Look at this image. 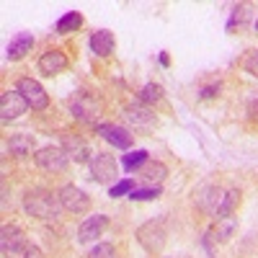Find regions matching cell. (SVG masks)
<instances>
[{
    "label": "cell",
    "instance_id": "24",
    "mask_svg": "<svg viewBox=\"0 0 258 258\" xmlns=\"http://www.w3.org/2000/svg\"><path fill=\"white\" fill-rule=\"evenodd\" d=\"M147 160H150V158H147V150H135V153L124 155L121 165H124L126 170H137V168H142V165H145Z\"/></svg>",
    "mask_w": 258,
    "mask_h": 258
},
{
    "label": "cell",
    "instance_id": "4",
    "mask_svg": "<svg viewBox=\"0 0 258 258\" xmlns=\"http://www.w3.org/2000/svg\"><path fill=\"white\" fill-rule=\"evenodd\" d=\"M57 197H59V207L64 212H70V214H83V212H88V207H91V197L83 188H78L75 183L62 186Z\"/></svg>",
    "mask_w": 258,
    "mask_h": 258
},
{
    "label": "cell",
    "instance_id": "33",
    "mask_svg": "<svg viewBox=\"0 0 258 258\" xmlns=\"http://www.w3.org/2000/svg\"><path fill=\"white\" fill-rule=\"evenodd\" d=\"M255 31H258V21H255Z\"/></svg>",
    "mask_w": 258,
    "mask_h": 258
},
{
    "label": "cell",
    "instance_id": "7",
    "mask_svg": "<svg viewBox=\"0 0 258 258\" xmlns=\"http://www.w3.org/2000/svg\"><path fill=\"white\" fill-rule=\"evenodd\" d=\"M34 160H36V165L41 170H47V173H62V170L68 168V163H70V158L64 155V150L54 147V145H47V147L36 150Z\"/></svg>",
    "mask_w": 258,
    "mask_h": 258
},
{
    "label": "cell",
    "instance_id": "16",
    "mask_svg": "<svg viewBox=\"0 0 258 258\" xmlns=\"http://www.w3.org/2000/svg\"><path fill=\"white\" fill-rule=\"evenodd\" d=\"M124 114H126V119L132 121L135 126H153L155 124V114L150 111L142 101L140 103H129L126 109H124Z\"/></svg>",
    "mask_w": 258,
    "mask_h": 258
},
{
    "label": "cell",
    "instance_id": "30",
    "mask_svg": "<svg viewBox=\"0 0 258 258\" xmlns=\"http://www.w3.org/2000/svg\"><path fill=\"white\" fill-rule=\"evenodd\" d=\"M88 258H116V248L111 243H98V245H93Z\"/></svg>",
    "mask_w": 258,
    "mask_h": 258
},
{
    "label": "cell",
    "instance_id": "6",
    "mask_svg": "<svg viewBox=\"0 0 258 258\" xmlns=\"http://www.w3.org/2000/svg\"><path fill=\"white\" fill-rule=\"evenodd\" d=\"M16 91L26 98V103L31 106L34 111H44L47 106H49V96H47V91L41 88V83L34 80V78H21V80L16 83Z\"/></svg>",
    "mask_w": 258,
    "mask_h": 258
},
{
    "label": "cell",
    "instance_id": "12",
    "mask_svg": "<svg viewBox=\"0 0 258 258\" xmlns=\"http://www.w3.org/2000/svg\"><path fill=\"white\" fill-rule=\"evenodd\" d=\"M106 227H109V217H106V214H93V217L83 220V225L78 227V240L80 243H91V240L101 238Z\"/></svg>",
    "mask_w": 258,
    "mask_h": 258
},
{
    "label": "cell",
    "instance_id": "5",
    "mask_svg": "<svg viewBox=\"0 0 258 258\" xmlns=\"http://www.w3.org/2000/svg\"><path fill=\"white\" fill-rule=\"evenodd\" d=\"M88 168H91V178H93L96 183H114L116 176H119V163H116V158L109 155V153H98V155L88 163Z\"/></svg>",
    "mask_w": 258,
    "mask_h": 258
},
{
    "label": "cell",
    "instance_id": "21",
    "mask_svg": "<svg viewBox=\"0 0 258 258\" xmlns=\"http://www.w3.org/2000/svg\"><path fill=\"white\" fill-rule=\"evenodd\" d=\"M238 204H240V191H238V188H232V191H225V197H222V202H220L217 212H214V217H217V220L232 217V212L238 209Z\"/></svg>",
    "mask_w": 258,
    "mask_h": 258
},
{
    "label": "cell",
    "instance_id": "27",
    "mask_svg": "<svg viewBox=\"0 0 258 258\" xmlns=\"http://www.w3.org/2000/svg\"><path fill=\"white\" fill-rule=\"evenodd\" d=\"M160 98H163V91H160V85H155V83H147L145 88L140 91V101L142 103H155Z\"/></svg>",
    "mask_w": 258,
    "mask_h": 258
},
{
    "label": "cell",
    "instance_id": "1",
    "mask_svg": "<svg viewBox=\"0 0 258 258\" xmlns=\"http://www.w3.org/2000/svg\"><path fill=\"white\" fill-rule=\"evenodd\" d=\"M24 209H26V214H31L36 220H52V217H57V212L62 207H59L57 194H52L47 188H31L24 194Z\"/></svg>",
    "mask_w": 258,
    "mask_h": 258
},
{
    "label": "cell",
    "instance_id": "28",
    "mask_svg": "<svg viewBox=\"0 0 258 258\" xmlns=\"http://www.w3.org/2000/svg\"><path fill=\"white\" fill-rule=\"evenodd\" d=\"M240 68H243L248 75L258 78V49H250V52L240 59Z\"/></svg>",
    "mask_w": 258,
    "mask_h": 258
},
{
    "label": "cell",
    "instance_id": "15",
    "mask_svg": "<svg viewBox=\"0 0 258 258\" xmlns=\"http://www.w3.org/2000/svg\"><path fill=\"white\" fill-rule=\"evenodd\" d=\"M114 47H116V39H114L111 31H106V29L93 31V36H91V49H93L96 57H109V54L114 52Z\"/></svg>",
    "mask_w": 258,
    "mask_h": 258
},
{
    "label": "cell",
    "instance_id": "32",
    "mask_svg": "<svg viewBox=\"0 0 258 258\" xmlns=\"http://www.w3.org/2000/svg\"><path fill=\"white\" fill-rule=\"evenodd\" d=\"M217 93H220V85H209V88L202 91V98H214Z\"/></svg>",
    "mask_w": 258,
    "mask_h": 258
},
{
    "label": "cell",
    "instance_id": "13",
    "mask_svg": "<svg viewBox=\"0 0 258 258\" xmlns=\"http://www.w3.org/2000/svg\"><path fill=\"white\" fill-rule=\"evenodd\" d=\"M62 150H64V155H68L73 163H91V147L85 145L80 137H64L62 140Z\"/></svg>",
    "mask_w": 258,
    "mask_h": 258
},
{
    "label": "cell",
    "instance_id": "22",
    "mask_svg": "<svg viewBox=\"0 0 258 258\" xmlns=\"http://www.w3.org/2000/svg\"><path fill=\"white\" fill-rule=\"evenodd\" d=\"M80 26H83V16H80L78 11H70V13H64V16L57 21L54 31H57V34H73V31H78Z\"/></svg>",
    "mask_w": 258,
    "mask_h": 258
},
{
    "label": "cell",
    "instance_id": "18",
    "mask_svg": "<svg viewBox=\"0 0 258 258\" xmlns=\"http://www.w3.org/2000/svg\"><path fill=\"white\" fill-rule=\"evenodd\" d=\"M21 243H26V232L21 230L18 225H3V230H0V248L3 250H11Z\"/></svg>",
    "mask_w": 258,
    "mask_h": 258
},
{
    "label": "cell",
    "instance_id": "17",
    "mask_svg": "<svg viewBox=\"0 0 258 258\" xmlns=\"http://www.w3.org/2000/svg\"><path fill=\"white\" fill-rule=\"evenodd\" d=\"M222 197H225V194H222V188H217V186H202V188L197 191V202H199V207L207 209V212H217Z\"/></svg>",
    "mask_w": 258,
    "mask_h": 258
},
{
    "label": "cell",
    "instance_id": "29",
    "mask_svg": "<svg viewBox=\"0 0 258 258\" xmlns=\"http://www.w3.org/2000/svg\"><path fill=\"white\" fill-rule=\"evenodd\" d=\"M135 191V181L132 178H124V181H116L111 188H109V197L116 199V197H124V194H132Z\"/></svg>",
    "mask_w": 258,
    "mask_h": 258
},
{
    "label": "cell",
    "instance_id": "2",
    "mask_svg": "<svg viewBox=\"0 0 258 258\" xmlns=\"http://www.w3.org/2000/svg\"><path fill=\"white\" fill-rule=\"evenodd\" d=\"M137 243H140L147 253L160 255V253L165 250V243H168V232H165L163 222L150 220V222L140 225V227H137Z\"/></svg>",
    "mask_w": 258,
    "mask_h": 258
},
{
    "label": "cell",
    "instance_id": "31",
    "mask_svg": "<svg viewBox=\"0 0 258 258\" xmlns=\"http://www.w3.org/2000/svg\"><path fill=\"white\" fill-rule=\"evenodd\" d=\"M248 116H250L253 121H258V98H253V101L248 103Z\"/></svg>",
    "mask_w": 258,
    "mask_h": 258
},
{
    "label": "cell",
    "instance_id": "26",
    "mask_svg": "<svg viewBox=\"0 0 258 258\" xmlns=\"http://www.w3.org/2000/svg\"><path fill=\"white\" fill-rule=\"evenodd\" d=\"M248 18H250V6H235V8H232V16H230V21H227V29L232 31L235 24L243 26Z\"/></svg>",
    "mask_w": 258,
    "mask_h": 258
},
{
    "label": "cell",
    "instance_id": "19",
    "mask_svg": "<svg viewBox=\"0 0 258 258\" xmlns=\"http://www.w3.org/2000/svg\"><path fill=\"white\" fill-rule=\"evenodd\" d=\"M34 47V36L31 34H18L16 39H11V44H8V59H21V57H26Z\"/></svg>",
    "mask_w": 258,
    "mask_h": 258
},
{
    "label": "cell",
    "instance_id": "25",
    "mask_svg": "<svg viewBox=\"0 0 258 258\" xmlns=\"http://www.w3.org/2000/svg\"><path fill=\"white\" fill-rule=\"evenodd\" d=\"M160 186H150V188H135L132 194H129V199L132 202H153V199H158L160 197Z\"/></svg>",
    "mask_w": 258,
    "mask_h": 258
},
{
    "label": "cell",
    "instance_id": "10",
    "mask_svg": "<svg viewBox=\"0 0 258 258\" xmlns=\"http://www.w3.org/2000/svg\"><path fill=\"white\" fill-rule=\"evenodd\" d=\"M68 64H70L68 54L59 52V49H49V52H44L39 57V73L47 75V78H54V75L68 70Z\"/></svg>",
    "mask_w": 258,
    "mask_h": 258
},
{
    "label": "cell",
    "instance_id": "14",
    "mask_svg": "<svg viewBox=\"0 0 258 258\" xmlns=\"http://www.w3.org/2000/svg\"><path fill=\"white\" fill-rule=\"evenodd\" d=\"M137 176L145 178L147 183H153V186H160L165 181V176H168V168L160 160H147L142 168H137Z\"/></svg>",
    "mask_w": 258,
    "mask_h": 258
},
{
    "label": "cell",
    "instance_id": "9",
    "mask_svg": "<svg viewBox=\"0 0 258 258\" xmlns=\"http://www.w3.org/2000/svg\"><path fill=\"white\" fill-rule=\"evenodd\" d=\"M238 230V222H235V217H225V220H217L204 235V245L209 253H214V243H227L232 238V232Z\"/></svg>",
    "mask_w": 258,
    "mask_h": 258
},
{
    "label": "cell",
    "instance_id": "20",
    "mask_svg": "<svg viewBox=\"0 0 258 258\" xmlns=\"http://www.w3.org/2000/svg\"><path fill=\"white\" fill-rule=\"evenodd\" d=\"M8 147H11L13 155L26 158V155H31V150L36 147V140H34V135H29V132H21V135H13V137H11Z\"/></svg>",
    "mask_w": 258,
    "mask_h": 258
},
{
    "label": "cell",
    "instance_id": "11",
    "mask_svg": "<svg viewBox=\"0 0 258 258\" xmlns=\"http://www.w3.org/2000/svg\"><path fill=\"white\" fill-rule=\"evenodd\" d=\"M96 132L106 142H111L114 147H119V150L132 147V135H129V129H124L119 124H96Z\"/></svg>",
    "mask_w": 258,
    "mask_h": 258
},
{
    "label": "cell",
    "instance_id": "8",
    "mask_svg": "<svg viewBox=\"0 0 258 258\" xmlns=\"http://www.w3.org/2000/svg\"><path fill=\"white\" fill-rule=\"evenodd\" d=\"M26 109H29V103L18 91H6L0 96V121L3 124L18 119L21 114H26Z\"/></svg>",
    "mask_w": 258,
    "mask_h": 258
},
{
    "label": "cell",
    "instance_id": "3",
    "mask_svg": "<svg viewBox=\"0 0 258 258\" xmlns=\"http://www.w3.org/2000/svg\"><path fill=\"white\" fill-rule=\"evenodd\" d=\"M68 106H70L73 116H75L78 121H85V124H93V121L101 116V111H103L101 101H98L96 96H91V93H85V91L70 96Z\"/></svg>",
    "mask_w": 258,
    "mask_h": 258
},
{
    "label": "cell",
    "instance_id": "23",
    "mask_svg": "<svg viewBox=\"0 0 258 258\" xmlns=\"http://www.w3.org/2000/svg\"><path fill=\"white\" fill-rule=\"evenodd\" d=\"M3 258H44V253H41V248H36L34 243H21L11 250H3Z\"/></svg>",
    "mask_w": 258,
    "mask_h": 258
}]
</instances>
